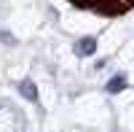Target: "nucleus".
Masks as SVG:
<instances>
[{
    "label": "nucleus",
    "mask_w": 134,
    "mask_h": 132,
    "mask_svg": "<svg viewBox=\"0 0 134 132\" xmlns=\"http://www.w3.org/2000/svg\"><path fill=\"white\" fill-rule=\"evenodd\" d=\"M75 51L81 54V57H91V54L97 51V38H91V35L81 38V40H78V46H75Z\"/></svg>",
    "instance_id": "obj_1"
},
{
    "label": "nucleus",
    "mask_w": 134,
    "mask_h": 132,
    "mask_svg": "<svg viewBox=\"0 0 134 132\" xmlns=\"http://www.w3.org/2000/svg\"><path fill=\"white\" fill-rule=\"evenodd\" d=\"M19 92H21L24 100H32V103L38 100V86L32 84V81H21V84H19Z\"/></svg>",
    "instance_id": "obj_2"
},
{
    "label": "nucleus",
    "mask_w": 134,
    "mask_h": 132,
    "mask_svg": "<svg viewBox=\"0 0 134 132\" xmlns=\"http://www.w3.org/2000/svg\"><path fill=\"white\" fill-rule=\"evenodd\" d=\"M105 89L110 92V94H115V92H124L126 89V75H113V78L107 81V86Z\"/></svg>",
    "instance_id": "obj_3"
}]
</instances>
